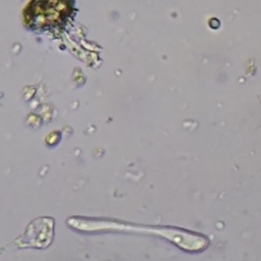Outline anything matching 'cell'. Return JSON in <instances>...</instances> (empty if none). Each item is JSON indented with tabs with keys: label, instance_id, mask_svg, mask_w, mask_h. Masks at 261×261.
Listing matches in <instances>:
<instances>
[{
	"label": "cell",
	"instance_id": "cell-1",
	"mask_svg": "<svg viewBox=\"0 0 261 261\" xmlns=\"http://www.w3.org/2000/svg\"><path fill=\"white\" fill-rule=\"evenodd\" d=\"M53 239L52 219L42 218L32 222L25 232L15 241V244L21 248L44 249L48 247Z\"/></svg>",
	"mask_w": 261,
	"mask_h": 261
}]
</instances>
